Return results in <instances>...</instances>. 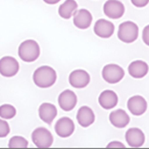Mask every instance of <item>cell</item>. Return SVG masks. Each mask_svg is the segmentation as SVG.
Masks as SVG:
<instances>
[{"mask_svg": "<svg viewBox=\"0 0 149 149\" xmlns=\"http://www.w3.org/2000/svg\"><path fill=\"white\" fill-rule=\"evenodd\" d=\"M17 114V109L10 104H3L0 106V118L4 120H10Z\"/></svg>", "mask_w": 149, "mask_h": 149, "instance_id": "obj_21", "label": "cell"}, {"mask_svg": "<svg viewBox=\"0 0 149 149\" xmlns=\"http://www.w3.org/2000/svg\"><path fill=\"white\" fill-rule=\"evenodd\" d=\"M109 122L116 128L122 129L125 128L126 126H128V124L130 123V116H129V114L125 110L116 109L113 110L112 112H110Z\"/></svg>", "mask_w": 149, "mask_h": 149, "instance_id": "obj_19", "label": "cell"}, {"mask_svg": "<svg viewBox=\"0 0 149 149\" xmlns=\"http://www.w3.org/2000/svg\"><path fill=\"white\" fill-rule=\"evenodd\" d=\"M149 70V66L143 60H135L131 62V64L128 68V72L131 77L135 79H142L147 74Z\"/></svg>", "mask_w": 149, "mask_h": 149, "instance_id": "obj_16", "label": "cell"}, {"mask_svg": "<svg viewBox=\"0 0 149 149\" xmlns=\"http://www.w3.org/2000/svg\"><path fill=\"white\" fill-rule=\"evenodd\" d=\"M32 141L38 148H49L53 143V136L46 128H37L32 133Z\"/></svg>", "mask_w": 149, "mask_h": 149, "instance_id": "obj_4", "label": "cell"}, {"mask_svg": "<svg viewBox=\"0 0 149 149\" xmlns=\"http://www.w3.org/2000/svg\"><path fill=\"white\" fill-rule=\"evenodd\" d=\"M107 148H125V145L122 142H118V141H112V142L108 143Z\"/></svg>", "mask_w": 149, "mask_h": 149, "instance_id": "obj_26", "label": "cell"}, {"mask_svg": "<svg viewBox=\"0 0 149 149\" xmlns=\"http://www.w3.org/2000/svg\"><path fill=\"white\" fill-rule=\"evenodd\" d=\"M44 2L47 3V4H56V3H58L60 1V0H43Z\"/></svg>", "mask_w": 149, "mask_h": 149, "instance_id": "obj_27", "label": "cell"}, {"mask_svg": "<svg viewBox=\"0 0 149 149\" xmlns=\"http://www.w3.org/2000/svg\"><path fill=\"white\" fill-rule=\"evenodd\" d=\"M56 134L61 138H68L74 133V124L70 118H61L56 122L54 127Z\"/></svg>", "mask_w": 149, "mask_h": 149, "instance_id": "obj_11", "label": "cell"}, {"mask_svg": "<svg viewBox=\"0 0 149 149\" xmlns=\"http://www.w3.org/2000/svg\"><path fill=\"white\" fill-rule=\"evenodd\" d=\"M103 13L109 19H118L124 15L125 6L118 0H107L103 5Z\"/></svg>", "mask_w": 149, "mask_h": 149, "instance_id": "obj_7", "label": "cell"}, {"mask_svg": "<svg viewBox=\"0 0 149 149\" xmlns=\"http://www.w3.org/2000/svg\"><path fill=\"white\" fill-rule=\"evenodd\" d=\"M131 2H132V4L134 5V6L141 8V7H145L148 4L149 0H131Z\"/></svg>", "mask_w": 149, "mask_h": 149, "instance_id": "obj_25", "label": "cell"}, {"mask_svg": "<svg viewBox=\"0 0 149 149\" xmlns=\"http://www.w3.org/2000/svg\"><path fill=\"white\" fill-rule=\"evenodd\" d=\"M93 17L87 9H79L74 15V25L81 30H86L91 26Z\"/></svg>", "mask_w": 149, "mask_h": 149, "instance_id": "obj_13", "label": "cell"}, {"mask_svg": "<svg viewBox=\"0 0 149 149\" xmlns=\"http://www.w3.org/2000/svg\"><path fill=\"white\" fill-rule=\"evenodd\" d=\"M19 61L13 56H4L0 59V74L5 78H11L19 72Z\"/></svg>", "mask_w": 149, "mask_h": 149, "instance_id": "obj_6", "label": "cell"}, {"mask_svg": "<svg viewBox=\"0 0 149 149\" xmlns=\"http://www.w3.org/2000/svg\"><path fill=\"white\" fill-rule=\"evenodd\" d=\"M68 82L72 87L82 89L89 85L90 74L84 70H74L70 72L68 77Z\"/></svg>", "mask_w": 149, "mask_h": 149, "instance_id": "obj_8", "label": "cell"}, {"mask_svg": "<svg viewBox=\"0 0 149 149\" xmlns=\"http://www.w3.org/2000/svg\"><path fill=\"white\" fill-rule=\"evenodd\" d=\"M77 120L80 126L87 128L95 122V114L89 106H82L78 110Z\"/></svg>", "mask_w": 149, "mask_h": 149, "instance_id": "obj_17", "label": "cell"}, {"mask_svg": "<svg viewBox=\"0 0 149 149\" xmlns=\"http://www.w3.org/2000/svg\"><path fill=\"white\" fill-rule=\"evenodd\" d=\"M57 79L56 72L48 65L38 68L33 74V81L35 85L39 88H49L53 86Z\"/></svg>", "mask_w": 149, "mask_h": 149, "instance_id": "obj_1", "label": "cell"}, {"mask_svg": "<svg viewBox=\"0 0 149 149\" xmlns=\"http://www.w3.org/2000/svg\"><path fill=\"white\" fill-rule=\"evenodd\" d=\"M94 33L100 38L107 39L110 38L114 33V25L109 21L104 19H100L96 22L94 26Z\"/></svg>", "mask_w": 149, "mask_h": 149, "instance_id": "obj_12", "label": "cell"}, {"mask_svg": "<svg viewBox=\"0 0 149 149\" xmlns=\"http://www.w3.org/2000/svg\"><path fill=\"white\" fill-rule=\"evenodd\" d=\"M39 118L46 124H51L54 120V118L57 116V108L55 105L48 102H44L39 106Z\"/></svg>", "mask_w": 149, "mask_h": 149, "instance_id": "obj_15", "label": "cell"}, {"mask_svg": "<svg viewBox=\"0 0 149 149\" xmlns=\"http://www.w3.org/2000/svg\"><path fill=\"white\" fill-rule=\"evenodd\" d=\"M19 56L25 62H33L40 56V46L35 40H25L19 47Z\"/></svg>", "mask_w": 149, "mask_h": 149, "instance_id": "obj_2", "label": "cell"}, {"mask_svg": "<svg viewBox=\"0 0 149 149\" xmlns=\"http://www.w3.org/2000/svg\"><path fill=\"white\" fill-rule=\"evenodd\" d=\"M78 98L72 90H64L58 96V105L64 111H70L77 105Z\"/></svg>", "mask_w": 149, "mask_h": 149, "instance_id": "obj_9", "label": "cell"}, {"mask_svg": "<svg viewBox=\"0 0 149 149\" xmlns=\"http://www.w3.org/2000/svg\"><path fill=\"white\" fill-rule=\"evenodd\" d=\"M138 35L139 28L134 22H124L118 27V37L124 43H133L137 40Z\"/></svg>", "mask_w": 149, "mask_h": 149, "instance_id": "obj_3", "label": "cell"}, {"mask_svg": "<svg viewBox=\"0 0 149 149\" xmlns=\"http://www.w3.org/2000/svg\"><path fill=\"white\" fill-rule=\"evenodd\" d=\"M125 76V72L123 68L118 64H106L102 70V78L104 81L109 84H116L122 81Z\"/></svg>", "mask_w": 149, "mask_h": 149, "instance_id": "obj_5", "label": "cell"}, {"mask_svg": "<svg viewBox=\"0 0 149 149\" xmlns=\"http://www.w3.org/2000/svg\"><path fill=\"white\" fill-rule=\"evenodd\" d=\"M127 106H128V109L130 110L131 113L139 116L145 113L147 109V102L144 99V97L140 95H135L128 100Z\"/></svg>", "mask_w": 149, "mask_h": 149, "instance_id": "obj_10", "label": "cell"}, {"mask_svg": "<svg viewBox=\"0 0 149 149\" xmlns=\"http://www.w3.org/2000/svg\"><path fill=\"white\" fill-rule=\"evenodd\" d=\"M10 132V128L7 122H5L4 118H0V138H4Z\"/></svg>", "mask_w": 149, "mask_h": 149, "instance_id": "obj_23", "label": "cell"}, {"mask_svg": "<svg viewBox=\"0 0 149 149\" xmlns=\"http://www.w3.org/2000/svg\"><path fill=\"white\" fill-rule=\"evenodd\" d=\"M78 10V3L74 0H65L58 8V15L64 19H68Z\"/></svg>", "mask_w": 149, "mask_h": 149, "instance_id": "obj_20", "label": "cell"}, {"mask_svg": "<svg viewBox=\"0 0 149 149\" xmlns=\"http://www.w3.org/2000/svg\"><path fill=\"white\" fill-rule=\"evenodd\" d=\"M98 101L102 108L111 109L114 106H116L118 102V97L116 92H113L112 90H105V91L101 92L99 98H98Z\"/></svg>", "mask_w": 149, "mask_h": 149, "instance_id": "obj_18", "label": "cell"}, {"mask_svg": "<svg viewBox=\"0 0 149 149\" xmlns=\"http://www.w3.org/2000/svg\"><path fill=\"white\" fill-rule=\"evenodd\" d=\"M28 145V140L22 136H13L8 142L9 148H27Z\"/></svg>", "mask_w": 149, "mask_h": 149, "instance_id": "obj_22", "label": "cell"}, {"mask_svg": "<svg viewBox=\"0 0 149 149\" xmlns=\"http://www.w3.org/2000/svg\"><path fill=\"white\" fill-rule=\"evenodd\" d=\"M142 39H143V42H144L147 46H149V25H147L146 27L144 28V30H143Z\"/></svg>", "mask_w": 149, "mask_h": 149, "instance_id": "obj_24", "label": "cell"}, {"mask_svg": "<svg viewBox=\"0 0 149 149\" xmlns=\"http://www.w3.org/2000/svg\"><path fill=\"white\" fill-rule=\"evenodd\" d=\"M126 141L130 147H138L143 146L145 142V135L142 130L138 128H131L126 132Z\"/></svg>", "mask_w": 149, "mask_h": 149, "instance_id": "obj_14", "label": "cell"}]
</instances>
